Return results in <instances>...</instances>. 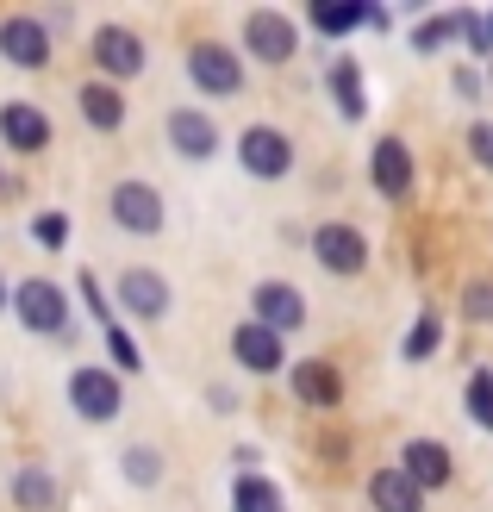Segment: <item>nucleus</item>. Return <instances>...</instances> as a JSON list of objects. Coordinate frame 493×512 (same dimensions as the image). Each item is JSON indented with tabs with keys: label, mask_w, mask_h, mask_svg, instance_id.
Segmentation results:
<instances>
[{
	"label": "nucleus",
	"mask_w": 493,
	"mask_h": 512,
	"mask_svg": "<svg viewBox=\"0 0 493 512\" xmlns=\"http://www.w3.org/2000/svg\"><path fill=\"white\" fill-rule=\"evenodd\" d=\"M369 182H375V194H387V200H406V194H412V150H406L400 138H381V144L369 150Z\"/></svg>",
	"instance_id": "obj_11"
},
{
	"label": "nucleus",
	"mask_w": 493,
	"mask_h": 512,
	"mask_svg": "<svg viewBox=\"0 0 493 512\" xmlns=\"http://www.w3.org/2000/svg\"><path fill=\"white\" fill-rule=\"evenodd\" d=\"M294 400H306V406H319V413H331V406H344V375H337L331 363H294Z\"/></svg>",
	"instance_id": "obj_17"
},
{
	"label": "nucleus",
	"mask_w": 493,
	"mask_h": 512,
	"mask_svg": "<svg viewBox=\"0 0 493 512\" xmlns=\"http://www.w3.org/2000/svg\"><path fill=\"white\" fill-rule=\"evenodd\" d=\"M469 419L481 431H493V369H475L469 375Z\"/></svg>",
	"instance_id": "obj_26"
},
{
	"label": "nucleus",
	"mask_w": 493,
	"mask_h": 512,
	"mask_svg": "<svg viewBox=\"0 0 493 512\" xmlns=\"http://www.w3.org/2000/svg\"><path fill=\"white\" fill-rule=\"evenodd\" d=\"M119 306L132 319H163L169 313V281L157 269H125L119 275Z\"/></svg>",
	"instance_id": "obj_13"
},
{
	"label": "nucleus",
	"mask_w": 493,
	"mask_h": 512,
	"mask_svg": "<svg viewBox=\"0 0 493 512\" xmlns=\"http://www.w3.org/2000/svg\"><path fill=\"white\" fill-rule=\"evenodd\" d=\"M94 63L100 75H113V82H125V75H144V38L132 32V25H100L94 32Z\"/></svg>",
	"instance_id": "obj_10"
},
{
	"label": "nucleus",
	"mask_w": 493,
	"mask_h": 512,
	"mask_svg": "<svg viewBox=\"0 0 493 512\" xmlns=\"http://www.w3.org/2000/svg\"><path fill=\"white\" fill-rule=\"evenodd\" d=\"M437 338H444V319L419 313V319H412V331H406V344H400V356H406V363H425V356H437Z\"/></svg>",
	"instance_id": "obj_24"
},
{
	"label": "nucleus",
	"mask_w": 493,
	"mask_h": 512,
	"mask_svg": "<svg viewBox=\"0 0 493 512\" xmlns=\"http://www.w3.org/2000/svg\"><path fill=\"white\" fill-rule=\"evenodd\" d=\"M231 356H238L250 375H275L281 363H288V356H281V338L269 325H256V319H244L238 331H231Z\"/></svg>",
	"instance_id": "obj_15"
},
{
	"label": "nucleus",
	"mask_w": 493,
	"mask_h": 512,
	"mask_svg": "<svg viewBox=\"0 0 493 512\" xmlns=\"http://www.w3.org/2000/svg\"><path fill=\"white\" fill-rule=\"evenodd\" d=\"M13 500L25 506V512H50V506H57V475H50V469H19L13 475Z\"/></svg>",
	"instance_id": "obj_23"
},
{
	"label": "nucleus",
	"mask_w": 493,
	"mask_h": 512,
	"mask_svg": "<svg viewBox=\"0 0 493 512\" xmlns=\"http://www.w3.org/2000/svg\"><path fill=\"white\" fill-rule=\"evenodd\" d=\"M0 306H13V288H7V275H0Z\"/></svg>",
	"instance_id": "obj_35"
},
{
	"label": "nucleus",
	"mask_w": 493,
	"mask_h": 512,
	"mask_svg": "<svg viewBox=\"0 0 493 512\" xmlns=\"http://www.w3.org/2000/svg\"><path fill=\"white\" fill-rule=\"evenodd\" d=\"M0 138H7V150L38 157V150L50 144V119L32 107V100H7V107H0Z\"/></svg>",
	"instance_id": "obj_14"
},
{
	"label": "nucleus",
	"mask_w": 493,
	"mask_h": 512,
	"mask_svg": "<svg viewBox=\"0 0 493 512\" xmlns=\"http://www.w3.org/2000/svg\"><path fill=\"white\" fill-rule=\"evenodd\" d=\"M356 25H369V7H362V0H313V32L350 38Z\"/></svg>",
	"instance_id": "obj_21"
},
{
	"label": "nucleus",
	"mask_w": 493,
	"mask_h": 512,
	"mask_svg": "<svg viewBox=\"0 0 493 512\" xmlns=\"http://www.w3.org/2000/svg\"><path fill=\"white\" fill-rule=\"evenodd\" d=\"M456 88H462V100H481V75L475 69H456Z\"/></svg>",
	"instance_id": "obj_34"
},
{
	"label": "nucleus",
	"mask_w": 493,
	"mask_h": 512,
	"mask_svg": "<svg viewBox=\"0 0 493 512\" xmlns=\"http://www.w3.org/2000/svg\"><path fill=\"white\" fill-rule=\"evenodd\" d=\"M188 82L200 94H213V100H231V94L244 88V57H238V50H225V44H213V38H200L188 50Z\"/></svg>",
	"instance_id": "obj_4"
},
{
	"label": "nucleus",
	"mask_w": 493,
	"mask_h": 512,
	"mask_svg": "<svg viewBox=\"0 0 493 512\" xmlns=\"http://www.w3.org/2000/svg\"><path fill=\"white\" fill-rule=\"evenodd\" d=\"M462 313H469L475 325H493V281H475V288L462 294Z\"/></svg>",
	"instance_id": "obj_31"
},
{
	"label": "nucleus",
	"mask_w": 493,
	"mask_h": 512,
	"mask_svg": "<svg viewBox=\"0 0 493 512\" xmlns=\"http://www.w3.org/2000/svg\"><path fill=\"white\" fill-rule=\"evenodd\" d=\"M13 313H19L25 331H38V338H63L69 331V300H63L57 281H44V275H32V281L13 288Z\"/></svg>",
	"instance_id": "obj_1"
},
{
	"label": "nucleus",
	"mask_w": 493,
	"mask_h": 512,
	"mask_svg": "<svg viewBox=\"0 0 493 512\" xmlns=\"http://www.w3.org/2000/svg\"><path fill=\"white\" fill-rule=\"evenodd\" d=\"M444 38H456V13H437V19H425L419 32H412V50H425V57H431V50L444 44Z\"/></svg>",
	"instance_id": "obj_28"
},
{
	"label": "nucleus",
	"mask_w": 493,
	"mask_h": 512,
	"mask_svg": "<svg viewBox=\"0 0 493 512\" xmlns=\"http://www.w3.org/2000/svg\"><path fill=\"white\" fill-rule=\"evenodd\" d=\"M313 256H319V269H331V275H362V269H369V244H362V232L344 225V219H325L313 232Z\"/></svg>",
	"instance_id": "obj_7"
},
{
	"label": "nucleus",
	"mask_w": 493,
	"mask_h": 512,
	"mask_svg": "<svg viewBox=\"0 0 493 512\" xmlns=\"http://www.w3.org/2000/svg\"><path fill=\"white\" fill-rule=\"evenodd\" d=\"M400 469L419 481V488L431 494V488H450V475H456V463H450V450L437 444V438H412L406 450H400Z\"/></svg>",
	"instance_id": "obj_16"
},
{
	"label": "nucleus",
	"mask_w": 493,
	"mask_h": 512,
	"mask_svg": "<svg viewBox=\"0 0 493 512\" xmlns=\"http://www.w3.org/2000/svg\"><path fill=\"white\" fill-rule=\"evenodd\" d=\"M75 100H82V119L94 125V132H119V125H125V94L113 82H88Z\"/></svg>",
	"instance_id": "obj_19"
},
{
	"label": "nucleus",
	"mask_w": 493,
	"mask_h": 512,
	"mask_svg": "<svg viewBox=\"0 0 493 512\" xmlns=\"http://www.w3.org/2000/svg\"><path fill=\"white\" fill-rule=\"evenodd\" d=\"M250 319L269 325L275 338H288V331L306 325V294L288 288V281H256V288H250Z\"/></svg>",
	"instance_id": "obj_6"
},
{
	"label": "nucleus",
	"mask_w": 493,
	"mask_h": 512,
	"mask_svg": "<svg viewBox=\"0 0 493 512\" xmlns=\"http://www.w3.org/2000/svg\"><path fill=\"white\" fill-rule=\"evenodd\" d=\"M125 481H132V488H157V481H163V456L150 444H132V450H125Z\"/></svg>",
	"instance_id": "obj_25"
},
{
	"label": "nucleus",
	"mask_w": 493,
	"mask_h": 512,
	"mask_svg": "<svg viewBox=\"0 0 493 512\" xmlns=\"http://www.w3.org/2000/svg\"><path fill=\"white\" fill-rule=\"evenodd\" d=\"M331 94H337V113H344V119H362V113H369V100H362V69H356V57H337V63H331Z\"/></svg>",
	"instance_id": "obj_22"
},
{
	"label": "nucleus",
	"mask_w": 493,
	"mask_h": 512,
	"mask_svg": "<svg viewBox=\"0 0 493 512\" xmlns=\"http://www.w3.org/2000/svg\"><path fill=\"white\" fill-rule=\"evenodd\" d=\"M0 57H7L13 69H44L50 63V25L32 19V13L0 19Z\"/></svg>",
	"instance_id": "obj_9"
},
{
	"label": "nucleus",
	"mask_w": 493,
	"mask_h": 512,
	"mask_svg": "<svg viewBox=\"0 0 493 512\" xmlns=\"http://www.w3.org/2000/svg\"><path fill=\"white\" fill-rule=\"evenodd\" d=\"M75 288H82V300H88V313L100 319V331H107V325H113V306H107V294H100V275H82V281H75Z\"/></svg>",
	"instance_id": "obj_32"
},
{
	"label": "nucleus",
	"mask_w": 493,
	"mask_h": 512,
	"mask_svg": "<svg viewBox=\"0 0 493 512\" xmlns=\"http://www.w3.org/2000/svg\"><path fill=\"white\" fill-rule=\"evenodd\" d=\"M456 32L469 38L475 57H493V32H487V19H481V13H456Z\"/></svg>",
	"instance_id": "obj_30"
},
{
	"label": "nucleus",
	"mask_w": 493,
	"mask_h": 512,
	"mask_svg": "<svg viewBox=\"0 0 493 512\" xmlns=\"http://www.w3.org/2000/svg\"><path fill=\"white\" fill-rule=\"evenodd\" d=\"M107 350H113V369H119V375H132V369H144V350L132 344V331H125L119 319L107 325Z\"/></svg>",
	"instance_id": "obj_27"
},
{
	"label": "nucleus",
	"mask_w": 493,
	"mask_h": 512,
	"mask_svg": "<svg viewBox=\"0 0 493 512\" xmlns=\"http://www.w3.org/2000/svg\"><path fill=\"white\" fill-rule=\"evenodd\" d=\"M244 50L256 63H288L300 50V25L275 7H256V13H244Z\"/></svg>",
	"instance_id": "obj_5"
},
{
	"label": "nucleus",
	"mask_w": 493,
	"mask_h": 512,
	"mask_svg": "<svg viewBox=\"0 0 493 512\" xmlns=\"http://www.w3.org/2000/svg\"><path fill=\"white\" fill-rule=\"evenodd\" d=\"M32 238H38L44 250H63V244H69V219H63V213H38V219H32Z\"/></svg>",
	"instance_id": "obj_29"
},
{
	"label": "nucleus",
	"mask_w": 493,
	"mask_h": 512,
	"mask_svg": "<svg viewBox=\"0 0 493 512\" xmlns=\"http://www.w3.org/2000/svg\"><path fill=\"white\" fill-rule=\"evenodd\" d=\"M69 406L82 413L88 425H107L119 419V406H125V388H119V369H100V363H82L69 375Z\"/></svg>",
	"instance_id": "obj_2"
},
{
	"label": "nucleus",
	"mask_w": 493,
	"mask_h": 512,
	"mask_svg": "<svg viewBox=\"0 0 493 512\" xmlns=\"http://www.w3.org/2000/svg\"><path fill=\"white\" fill-rule=\"evenodd\" d=\"M169 144H175V157L206 163V157L219 150V125L206 119L200 107H175V113H169Z\"/></svg>",
	"instance_id": "obj_12"
},
{
	"label": "nucleus",
	"mask_w": 493,
	"mask_h": 512,
	"mask_svg": "<svg viewBox=\"0 0 493 512\" xmlns=\"http://www.w3.org/2000/svg\"><path fill=\"white\" fill-rule=\"evenodd\" d=\"M369 500H375V512H425V488L406 469H375L369 475Z\"/></svg>",
	"instance_id": "obj_18"
},
{
	"label": "nucleus",
	"mask_w": 493,
	"mask_h": 512,
	"mask_svg": "<svg viewBox=\"0 0 493 512\" xmlns=\"http://www.w3.org/2000/svg\"><path fill=\"white\" fill-rule=\"evenodd\" d=\"M487 32H493V13H487Z\"/></svg>",
	"instance_id": "obj_36"
},
{
	"label": "nucleus",
	"mask_w": 493,
	"mask_h": 512,
	"mask_svg": "<svg viewBox=\"0 0 493 512\" xmlns=\"http://www.w3.org/2000/svg\"><path fill=\"white\" fill-rule=\"evenodd\" d=\"M469 150H475V163H481V169H493V119L469 125Z\"/></svg>",
	"instance_id": "obj_33"
},
{
	"label": "nucleus",
	"mask_w": 493,
	"mask_h": 512,
	"mask_svg": "<svg viewBox=\"0 0 493 512\" xmlns=\"http://www.w3.org/2000/svg\"><path fill=\"white\" fill-rule=\"evenodd\" d=\"M238 163H244V175H256V182H281V175L294 169V138L281 132V125H244Z\"/></svg>",
	"instance_id": "obj_3"
},
{
	"label": "nucleus",
	"mask_w": 493,
	"mask_h": 512,
	"mask_svg": "<svg viewBox=\"0 0 493 512\" xmlns=\"http://www.w3.org/2000/svg\"><path fill=\"white\" fill-rule=\"evenodd\" d=\"M107 207H113V219H119L132 238H157V232H163V194L150 188V182H119Z\"/></svg>",
	"instance_id": "obj_8"
},
{
	"label": "nucleus",
	"mask_w": 493,
	"mask_h": 512,
	"mask_svg": "<svg viewBox=\"0 0 493 512\" xmlns=\"http://www.w3.org/2000/svg\"><path fill=\"white\" fill-rule=\"evenodd\" d=\"M231 512H288V494L256 469V475H238V488H231Z\"/></svg>",
	"instance_id": "obj_20"
}]
</instances>
